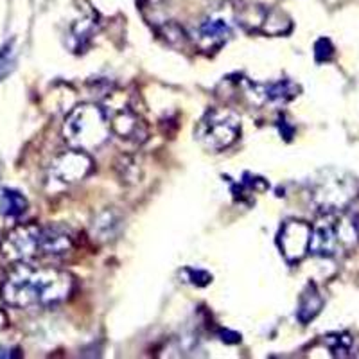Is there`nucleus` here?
Wrapping results in <instances>:
<instances>
[{
  "label": "nucleus",
  "mask_w": 359,
  "mask_h": 359,
  "mask_svg": "<svg viewBox=\"0 0 359 359\" xmlns=\"http://www.w3.org/2000/svg\"><path fill=\"white\" fill-rule=\"evenodd\" d=\"M72 287L74 280L67 271L18 264L6 278L2 297L9 306L18 309H41L65 302Z\"/></svg>",
  "instance_id": "1"
},
{
  "label": "nucleus",
  "mask_w": 359,
  "mask_h": 359,
  "mask_svg": "<svg viewBox=\"0 0 359 359\" xmlns=\"http://www.w3.org/2000/svg\"><path fill=\"white\" fill-rule=\"evenodd\" d=\"M110 118L97 104L74 108L63 124V139L72 149L94 151L110 137Z\"/></svg>",
  "instance_id": "2"
},
{
  "label": "nucleus",
  "mask_w": 359,
  "mask_h": 359,
  "mask_svg": "<svg viewBox=\"0 0 359 359\" xmlns=\"http://www.w3.org/2000/svg\"><path fill=\"white\" fill-rule=\"evenodd\" d=\"M359 243V216L325 212L313 226L309 252L318 257H334Z\"/></svg>",
  "instance_id": "3"
},
{
  "label": "nucleus",
  "mask_w": 359,
  "mask_h": 359,
  "mask_svg": "<svg viewBox=\"0 0 359 359\" xmlns=\"http://www.w3.org/2000/svg\"><path fill=\"white\" fill-rule=\"evenodd\" d=\"M241 133V124L236 114L224 108L207 111L196 126V139L210 151H223L232 146Z\"/></svg>",
  "instance_id": "4"
},
{
  "label": "nucleus",
  "mask_w": 359,
  "mask_h": 359,
  "mask_svg": "<svg viewBox=\"0 0 359 359\" xmlns=\"http://www.w3.org/2000/svg\"><path fill=\"white\" fill-rule=\"evenodd\" d=\"M355 192H358V182L354 178L343 172L331 171L314 184L313 200L325 212H334L348 205V201L355 196Z\"/></svg>",
  "instance_id": "5"
},
{
  "label": "nucleus",
  "mask_w": 359,
  "mask_h": 359,
  "mask_svg": "<svg viewBox=\"0 0 359 359\" xmlns=\"http://www.w3.org/2000/svg\"><path fill=\"white\" fill-rule=\"evenodd\" d=\"M41 226L38 224H22L8 233L2 241V255L8 261L25 262L40 257Z\"/></svg>",
  "instance_id": "6"
},
{
  "label": "nucleus",
  "mask_w": 359,
  "mask_h": 359,
  "mask_svg": "<svg viewBox=\"0 0 359 359\" xmlns=\"http://www.w3.org/2000/svg\"><path fill=\"white\" fill-rule=\"evenodd\" d=\"M311 233H313V229L306 221L290 219L282 224L277 245L290 264H297L309 253Z\"/></svg>",
  "instance_id": "7"
},
{
  "label": "nucleus",
  "mask_w": 359,
  "mask_h": 359,
  "mask_svg": "<svg viewBox=\"0 0 359 359\" xmlns=\"http://www.w3.org/2000/svg\"><path fill=\"white\" fill-rule=\"evenodd\" d=\"M232 20H233V9L230 11H223L217 9L212 11L198 25L196 31V41L201 49L210 53L219 47H223L229 38L232 36Z\"/></svg>",
  "instance_id": "8"
},
{
  "label": "nucleus",
  "mask_w": 359,
  "mask_h": 359,
  "mask_svg": "<svg viewBox=\"0 0 359 359\" xmlns=\"http://www.w3.org/2000/svg\"><path fill=\"white\" fill-rule=\"evenodd\" d=\"M92 169H94V162L86 155V151L72 149V151L62 153L60 156H56V160L50 163L49 172L50 178L57 184L72 185L86 178Z\"/></svg>",
  "instance_id": "9"
},
{
  "label": "nucleus",
  "mask_w": 359,
  "mask_h": 359,
  "mask_svg": "<svg viewBox=\"0 0 359 359\" xmlns=\"http://www.w3.org/2000/svg\"><path fill=\"white\" fill-rule=\"evenodd\" d=\"M74 245V237L69 232V229L60 226V224H49V226H41L40 237V248L41 255L47 257H60L65 255Z\"/></svg>",
  "instance_id": "10"
},
{
  "label": "nucleus",
  "mask_w": 359,
  "mask_h": 359,
  "mask_svg": "<svg viewBox=\"0 0 359 359\" xmlns=\"http://www.w3.org/2000/svg\"><path fill=\"white\" fill-rule=\"evenodd\" d=\"M110 130L118 135L123 140L131 142H144L147 139V128L142 118L131 110H123L114 115L110 123Z\"/></svg>",
  "instance_id": "11"
},
{
  "label": "nucleus",
  "mask_w": 359,
  "mask_h": 359,
  "mask_svg": "<svg viewBox=\"0 0 359 359\" xmlns=\"http://www.w3.org/2000/svg\"><path fill=\"white\" fill-rule=\"evenodd\" d=\"M266 13H268L266 6L243 2V4H237V8H233V20L237 22V25H241L243 29L253 33V31H261Z\"/></svg>",
  "instance_id": "12"
},
{
  "label": "nucleus",
  "mask_w": 359,
  "mask_h": 359,
  "mask_svg": "<svg viewBox=\"0 0 359 359\" xmlns=\"http://www.w3.org/2000/svg\"><path fill=\"white\" fill-rule=\"evenodd\" d=\"M323 307V298L320 294L318 287L314 286L313 282H309L306 286V290L302 291V297H300V302H298V311L297 318L300 323H309L311 320H314L320 314Z\"/></svg>",
  "instance_id": "13"
},
{
  "label": "nucleus",
  "mask_w": 359,
  "mask_h": 359,
  "mask_svg": "<svg viewBox=\"0 0 359 359\" xmlns=\"http://www.w3.org/2000/svg\"><path fill=\"white\" fill-rule=\"evenodd\" d=\"M27 210V200L24 194L13 189H4L0 192V214L6 217H18Z\"/></svg>",
  "instance_id": "14"
},
{
  "label": "nucleus",
  "mask_w": 359,
  "mask_h": 359,
  "mask_svg": "<svg viewBox=\"0 0 359 359\" xmlns=\"http://www.w3.org/2000/svg\"><path fill=\"white\" fill-rule=\"evenodd\" d=\"M291 27H293V24H291V18L287 17L286 13L268 8L261 31L266 34H271V36H280V34L290 33Z\"/></svg>",
  "instance_id": "15"
},
{
  "label": "nucleus",
  "mask_w": 359,
  "mask_h": 359,
  "mask_svg": "<svg viewBox=\"0 0 359 359\" xmlns=\"http://www.w3.org/2000/svg\"><path fill=\"white\" fill-rule=\"evenodd\" d=\"M298 92H300V88L290 79H280L277 83L262 86V94L268 101H290L294 95H298Z\"/></svg>",
  "instance_id": "16"
},
{
  "label": "nucleus",
  "mask_w": 359,
  "mask_h": 359,
  "mask_svg": "<svg viewBox=\"0 0 359 359\" xmlns=\"http://www.w3.org/2000/svg\"><path fill=\"white\" fill-rule=\"evenodd\" d=\"M323 343L327 345V348L332 352V355L336 358H345L348 355L352 348V338L347 332H341V334H329L325 336Z\"/></svg>",
  "instance_id": "17"
},
{
  "label": "nucleus",
  "mask_w": 359,
  "mask_h": 359,
  "mask_svg": "<svg viewBox=\"0 0 359 359\" xmlns=\"http://www.w3.org/2000/svg\"><path fill=\"white\" fill-rule=\"evenodd\" d=\"M15 67V53H13L11 43H6L0 49V81L8 76Z\"/></svg>",
  "instance_id": "18"
},
{
  "label": "nucleus",
  "mask_w": 359,
  "mask_h": 359,
  "mask_svg": "<svg viewBox=\"0 0 359 359\" xmlns=\"http://www.w3.org/2000/svg\"><path fill=\"white\" fill-rule=\"evenodd\" d=\"M332 56H334V45L331 43L329 38H320V40L314 43V57H316V62H329Z\"/></svg>",
  "instance_id": "19"
},
{
  "label": "nucleus",
  "mask_w": 359,
  "mask_h": 359,
  "mask_svg": "<svg viewBox=\"0 0 359 359\" xmlns=\"http://www.w3.org/2000/svg\"><path fill=\"white\" fill-rule=\"evenodd\" d=\"M185 273L189 275L187 280L191 282V284H194V286H207L208 282L212 280V275L207 273V271H203V269H185Z\"/></svg>",
  "instance_id": "20"
},
{
  "label": "nucleus",
  "mask_w": 359,
  "mask_h": 359,
  "mask_svg": "<svg viewBox=\"0 0 359 359\" xmlns=\"http://www.w3.org/2000/svg\"><path fill=\"white\" fill-rule=\"evenodd\" d=\"M219 338L221 341L229 343V345H232V343H239L241 341V334H237V332L233 331H229V329H224V331L219 332Z\"/></svg>",
  "instance_id": "21"
},
{
  "label": "nucleus",
  "mask_w": 359,
  "mask_h": 359,
  "mask_svg": "<svg viewBox=\"0 0 359 359\" xmlns=\"http://www.w3.org/2000/svg\"><path fill=\"white\" fill-rule=\"evenodd\" d=\"M6 323H8V318H6L4 309H2V306H0V331H2V329H4Z\"/></svg>",
  "instance_id": "22"
}]
</instances>
